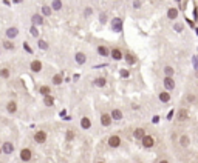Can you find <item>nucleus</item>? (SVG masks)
I'll return each mask as SVG.
<instances>
[{"mask_svg": "<svg viewBox=\"0 0 198 163\" xmlns=\"http://www.w3.org/2000/svg\"><path fill=\"white\" fill-rule=\"evenodd\" d=\"M19 36V28L17 26H9V28H6V31H5V39L6 40H14L16 37Z\"/></svg>", "mask_w": 198, "mask_h": 163, "instance_id": "nucleus-1", "label": "nucleus"}, {"mask_svg": "<svg viewBox=\"0 0 198 163\" xmlns=\"http://www.w3.org/2000/svg\"><path fill=\"white\" fill-rule=\"evenodd\" d=\"M108 146L110 148H119L121 146V135H118V134H112L110 137H108Z\"/></svg>", "mask_w": 198, "mask_h": 163, "instance_id": "nucleus-2", "label": "nucleus"}, {"mask_svg": "<svg viewBox=\"0 0 198 163\" xmlns=\"http://www.w3.org/2000/svg\"><path fill=\"white\" fill-rule=\"evenodd\" d=\"M110 56L113 60H116V62H119L121 59H124V52H122V49L119 48V46H115V48L110 49Z\"/></svg>", "mask_w": 198, "mask_h": 163, "instance_id": "nucleus-3", "label": "nucleus"}, {"mask_svg": "<svg viewBox=\"0 0 198 163\" xmlns=\"http://www.w3.org/2000/svg\"><path fill=\"white\" fill-rule=\"evenodd\" d=\"M46 139H48V135H46L45 131H37L36 134H34V142L39 143V145H44L46 142Z\"/></svg>", "mask_w": 198, "mask_h": 163, "instance_id": "nucleus-4", "label": "nucleus"}, {"mask_svg": "<svg viewBox=\"0 0 198 163\" xmlns=\"http://www.w3.org/2000/svg\"><path fill=\"white\" fill-rule=\"evenodd\" d=\"M33 159V151L30 148H23L22 151H20V160L22 162H31Z\"/></svg>", "mask_w": 198, "mask_h": 163, "instance_id": "nucleus-5", "label": "nucleus"}, {"mask_svg": "<svg viewBox=\"0 0 198 163\" xmlns=\"http://www.w3.org/2000/svg\"><path fill=\"white\" fill-rule=\"evenodd\" d=\"M0 148H2V152L6 154V155H9V154L14 152V145H12L11 142H3V145Z\"/></svg>", "mask_w": 198, "mask_h": 163, "instance_id": "nucleus-6", "label": "nucleus"}, {"mask_svg": "<svg viewBox=\"0 0 198 163\" xmlns=\"http://www.w3.org/2000/svg\"><path fill=\"white\" fill-rule=\"evenodd\" d=\"M162 83H164V88H166L167 92L175 89V80L172 77H164V82H162Z\"/></svg>", "mask_w": 198, "mask_h": 163, "instance_id": "nucleus-7", "label": "nucleus"}, {"mask_svg": "<svg viewBox=\"0 0 198 163\" xmlns=\"http://www.w3.org/2000/svg\"><path fill=\"white\" fill-rule=\"evenodd\" d=\"M112 117H110V114H107V112H102L101 114V125L102 126H105V128H108L112 125Z\"/></svg>", "mask_w": 198, "mask_h": 163, "instance_id": "nucleus-8", "label": "nucleus"}, {"mask_svg": "<svg viewBox=\"0 0 198 163\" xmlns=\"http://www.w3.org/2000/svg\"><path fill=\"white\" fill-rule=\"evenodd\" d=\"M112 29H113L115 32H119V31H122V19L115 17V19L112 20Z\"/></svg>", "mask_w": 198, "mask_h": 163, "instance_id": "nucleus-9", "label": "nucleus"}, {"mask_svg": "<svg viewBox=\"0 0 198 163\" xmlns=\"http://www.w3.org/2000/svg\"><path fill=\"white\" fill-rule=\"evenodd\" d=\"M96 51H98L99 56H102V57H108V56H110V48H108L107 45H98Z\"/></svg>", "mask_w": 198, "mask_h": 163, "instance_id": "nucleus-10", "label": "nucleus"}, {"mask_svg": "<svg viewBox=\"0 0 198 163\" xmlns=\"http://www.w3.org/2000/svg\"><path fill=\"white\" fill-rule=\"evenodd\" d=\"M74 60H76L78 65H85V63H87V54L79 51V52L74 54Z\"/></svg>", "mask_w": 198, "mask_h": 163, "instance_id": "nucleus-11", "label": "nucleus"}, {"mask_svg": "<svg viewBox=\"0 0 198 163\" xmlns=\"http://www.w3.org/2000/svg\"><path fill=\"white\" fill-rule=\"evenodd\" d=\"M42 68H44V65H42L40 60H33V62L30 63V69L33 72H40V71H42Z\"/></svg>", "mask_w": 198, "mask_h": 163, "instance_id": "nucleus-12", "label": "nucleus"}, {"mask_svg": "<svg viewBox=\"0 0 198 163\" xmlns=\"http://www.w3.org/2000/svg\"><path fill=\"white\" fill-rule=\"evenodd\" d=\"M142 146H144V148H152L153 145H155V139L152 137V135H144V137H142Z\"/></svg>", "mask_w": 198, "mask_h": 163, "instance_id": "nucleus-13", "label": "nucleus"}, {"mask_svg": "<svg viewBox=\"0 0 198 163\" xmlns=\"http://www.w3.org/2000/svg\"><path fill=\"white\" fill-rule=\"evenodd\" d=\"M176 119H178V122H186L189 119V111L184 109V108H181V109L176 112Z\"/></svg>", "mask_w": 198, "mask_h": 163, "instance_id": "nucleus-14", "label": "nucleus"}, {"mask_svg": "<svg viewBox=\"0 0 198 163\" xmlns=\"http://www.w3.org/2000/svg\"><path fill=\"white\" fill-rule=\"evenodd\" d=\"M31 22H33V25H36V26H42V25H45L44 17L40 16V14H34V16L31 17Z\"/></svg>", "mask_w": 198, "mask_h": 163, "instance_id": "nucleus-15", "label": "nucleus"}, {"mask_svg": "<svg viewBox=\"0 0 198 163\" xmlns=\"http://www.w3.org/2000/svg\"><path fill=\"white\" fill-rule=\"evenodd\" d=\"M158 99H160L161 103H169V102H170V92H167V91L160 92L158 94Z\"/></svg>", "mask_w": 198, "mask_h": 163, "instance_id": "nucleus-16", "label": "nucleus"}, {"mask_svg": "<svg viewBox=\"0 0 198 163\" xmlns=\"http://www.w3.org/2000/svg\"><path fill=\"white\" fill-rule=\"evenodd\" d=\"M6 111H8L9 114H14L17 111V103L14 100H9L8 103H6Z\"/></svg>", "mask_w": 198, "mask_h": 163, "instance_id": "nucleus-17", "label": "nucleus"}, {"mask_svg": "<svg viewBox=\"0 0 198 163\" xmlns=\"http://www.w3.org/2000/svg\"><path fill=\"white\" fill-rule=\"evenodd\" d=\"M144 135H146V129H144V128H136V129L133 131V137L138 139V140H142Z\"/></svg>", "mask_w": 198, "mask_h": 163, "instance_id": "nucleus-18", "label": "nucleus"}, {"mask_svg": "<svg viewBox=\"0 0 198 163\" xmlns=\"http://www.w3.org/2000/svg\"><path fill=\"white\" fill-rule=\"evenodd\" d=\"M93 86L104 88V86H107V80H105L104 77H98V79H94V80H93Z\"/></svg>", "mask_w": 198, "mask_h": 163, "instance_id": "nucleus-19", "label": "nucleus"}, {"mask_svg": "<svg viewBox=\"0 0 198 163\" xmlns=\"http://www.w3.org/2000/svg\"><path fill=\"white\" fill-rule=\"evenodd\" d=\"M81 128H82V129H90L91 128V120L88 117H82L81 119Z\"/></svg>", "mask_w": 198, "mask_h": 163, "instance_id": "nucleus-20", "label": "nucleus"}, {"mask_svg": "<svg viewBox=\"0 0 198 163\" xmlns=\"http://www.w3.org/2000/svg\"><path fill=\"white\" fill-rule=\"evenodd\" d=\"M2 46H3V48H5L6 51H14V49H16V45H14V43H12V42H11V40H6V39L3 40V43H2Z\"/></svg>", "mask_w": 198, "mask_h": 163, "instance_id": "nucleus-21", "label": "nucleus"}, {"mask_svg": "<svg viewBox=\"0 0 198 163\" xmlns=\"http://www.w3.org/2000/svg\"><path fill=\"white\" fill-rule=\"evenodd\" d=\"M180 145H181L183 148H187V146L190 145L189 135H186V134H183V135H181V137H180Z\"/></svg>", "mask_w": 198, "mask_h": 163, "instance_id": "nucleus-22", "label": "nucleus"}, {"mask_svg": "<svg viewBox=\"0 0 198 163\" xmlns=\"http://www.w3.org/2000/svg\"><path fill=\"white\" fill-rule=\"evenodd\" d=\"M124 59H125V62L128 65H135L136 63V57L133 56V54H130V52H125L124 54Z\"/></svg>", "mask_w": 198, "mask_h": 163, "instance_id": "nucleus-23", "label": "nucleus"}, {"mask_svg": "<svg viewBox=\"0 0 198 163\" xmlns=\"http://www.w3.org/2000/svg\"><path fill=\"white\" fill-rule=\"evenodd\" d=\"M176 17H178V9H176V8H169L167 9V19L173 20Z\"/></svg>", "mask_w": 198, "mask_h": 163, "instance_id": "nucleus-24", "label": "nucleus"}, {"mask_svg": "<svg viewBox=\"0 0 198 163\" xmlns=\"http://www.w3.org/2000/svg\"><path fill=\"white\" fill-rule=\"evenodd\" d=\"M0 77L8 80V79L11 77V71H9V68H2V69H0Z\"/></svg>", "mask_w": 198, "mask_h": 163, "instance_id": "nucleus-25", "label": "nucleus"}, {"mask_svg": "<svg viewBox=\"0 0 198 163\" xmlns=\"http://www.w3.org/2000/svg\"><path fill=\"white\" fill-rule=\"evenodd\" d=\"M110 117H112V120H121V119H122V111H119V109H113L112 114H110Z\"/></svg>", "mask_w": 198, "mask_h": 163, "instance_id": "nucleus-26", "label": "nucleus"}, {"mask_svg": "<svg viewBox=\"0 0 198 163\" xmlns=\"http://www.w3.org/2000/svg\"><path fill=\"white\" fill-rule=\"evenodd\" d=\"M44 105H45V106H53V105H54V97L51 96V94H50V96H45V97H44Z\"/></svg>", "mask_w": 198, "mask_h": 163, "instance_id": "nucleus-27", "label": "nucleus"}, {"mask_svg": "<svg viewBox=\"0 0 198 163\" xmlns=\"http://www.w3.org/2000/svg\"><path fill=\"white\" fill-rule=\"evenodd\" d=\"M164 74H166V77H172L173 74H175V69L170 65H166L164 66Z\"/></svg>", "mask_w": 198, "mask_h": 163, "instance_id": "nucleus-28", "label": "nucleus"}, {"mask_svg": "<svg viewBox=\"0 0 198 163\" xmlns=\"http://www.w3.org/2000/svg\"><path fill=\"white\" fill-rule=\"evenodd\" d=\"M42 12H44V16H45V17H50V16L53 14V9L50 8L48 5H44V6H42Z\"/></svg>", "mask_w": 198, "mask_h": 163, "instance_id": "nucleus-29", "label": "nucleus"}, {"mask_svg": "<svg viewBox=\"0 0 198 163\" xmlns=\"http://www.w3.org/2000/svg\"><path fill=\"white\" fill-rule=\"evenodd\" d=\"M50 8H51V9H54V11H59L60 8H62V2H60V0H54V2L51 3Z\"/></svg>", "mask_w": 198, "mask_h": 163, "instance_id": "nucleus-30", "label": "nucleus"}, {"mask_svg": "<svg viewBox=\"0 0 198 163\" xmlns=\"http://www.w3.org/2000/svg\"><path fill=\"white\" fill-rule=\"evenodd\" d=\"M51 82H53V85H54V86H59L60 83H62V76H60V74H56V76L53 77Z\"/></svg>", "mask_w": 198, "mask_h": 163, "instance_id": "nucleus-31", "label": "nucleus"}, {"mask_svg": "<svg viewBox=\"0 0 198 163\" xmlns=\"http://www.w3.org/2000/svg\"><path fill=\"white\" fill-rule=\"evenodd\" d=\"M40 94H42V96L45 97V96H50V92H51V88L50 86H40Z\"/></svg>", "mask_w": 198, "mask_h": 163, "instance_id": "nucleus-32", "label": "nucleus"}, {"mask_svg": "<svg viewBox=\"0 0 198 163\" xmlns=\"http://www.w3.org/2000/svg\"><path fill=\"white\" fill-rule=\"evenodd\" d=\"M37 45H39V48L42 49V51H46V49H48V43H46V42H44V40H39V42H37Z\"/></svg>", "mask_w": 198, "mask_h": 163, "instance_id": "nucleus-33", "label": "nucleus"}, {"mask_svg": "<svg viewBox=\"0 0 198 163\" xmlns=\"http://www.w3.org/2000/svg\"><path fill=\"white\" fill-rule=\"evenodd\" d=\"M65 139H67V142H71V140L74 139V131H71V129L67 131V132H65Z\"/></svg>", "mask_w": 198, "mask_h": 163, "instance_id": "nucleus-34", "label": "nucleus"}, {"mask_svg": "<svg viewBox=\"0 0 198 163\" xmlns=\"http://www.w3.org/2000/svg\"><path fill=\"white\" fill-rule=\"evenodd\" d=\"M91 12H93V8H90V6H88V8H85V11H84V16H85V17H90Z\"/></svg>", "mask_w": 198, "mask_h": 163, "instance_id": "nucleus-35", "label": "nucleus"}, {"mask_svg": "<svg viewBox=\"0 0 198 163\" xmlns=\"http://www.w3.org/2000/svg\"><path fill=\"white\" fill-rule=\"evenodd\" d=\"M101 23H104V22H107V12H101Z\"/></svg>", "mask_w": 198, "mask_h": 163, "instance_id": "nucleus-36", "label": "nucleus"}, {"mask_svg": "<svg viewBox=\"0 0 198 163\" xmlns=\"http://www.w3.org/2000/svg\"><path fill=\"white\" fill-rule=\"evenodd\" d=\"M187 102H189V103L195 102V96H194V94H187Z\"/></svg>", "mask_w": 198, "mask_h": 163, "instance_id": "nucleus-37", "label": "nucleus"}, {"mask_svg": "<svg viewBox=\"0 0 198 163\" xmlns=\"http://www.w3.org/2000/svg\"><path fill=\"white\" fill-rule=\"evenodd\" d=\"M175 29H176V31H183V25H181V23H176V25H175Z\"/></svg>", "mask_w": 198, "mask_h": 163, "instance_id": "nucleus-38", "label": "nucleus"}, {"mask_svg": "<svg viewBox=\"0 0 198 163\" xmlns=\"http://www.w3.org/2000/svg\"><path fill=\"white\" fill-rule=\"evenodd\" d=\"M121 76H122V77H128V71L122 69V71H121Z\"/></svg>", "mask_w": 198, "mask_h": 163, "instance_id": "nucleus-39", "label": "nucleus"}, {"mask_svg": "<svg viewBox=\"0 0 198 163\" xmlns=\"http://www.w3.org/2000/svg\"><path fill=\"white\" fill-rule=\"evenodd\" d=\"M23 46H25V49H26V51H28V52H33V49H31V48H30V46H28V43H25Z\"/></svg>", "mask_w": 198, "mask_h": 163, "instance_id": "nucleus-40", "label": "nucleus"}, {"mask_svg": "<svg viewBox=\"0 0 198 163\" xmlns=\"http://www.w3.org/2000/svg\"><path fill=\"white\" fill-rule=\"evenodd\" d=\"M158 163H170V162H169V160H167V159H162V160H160V162H158Z\"/></svg>", "mask_w": 198, "mask_h": 163, "instance_id": "nucleus-41", "label": "nucleus"}, {"mask_svg": "<svg viewBox=\"0 0 198 163\" xmlns=\"http://www.w3.org/2000/svg\"><path fill=\"white\" fill-rule=\"evenodd\" d=\"M197 77H198V69H197Z\"/></svg>", "mask_w": 198, "mask_h": 163, "instance_id": "nucleus-42", "label": "nucleus"}, {"mask_svg": "<svg viewBox=\"0 0 198 163\" xmlns=\"http://www.w3.org/2000/svg\"><path fill=\"white\" fill-rule=\"evenodd\" d=\"M0 154H2V148H0Z\"/></svg>", "mask_w": 198, "mask_h": 163, "instance_id": "nucleus-43", "label": "nucleus"}, {"mask_svg": "<svg viewBox=\"0 0 198 163\" xmlns=\"http://www.w3.org/2000/svg\"><path fill=\"white\" fill-rule=\"evenodd\" d=\"M98 163H104V162H98Z\"/></svg>", "mask_w": 198, "mask_h": 163, "instance_id": "nucleus-44", "label": "nucleus"}]
</instances>
